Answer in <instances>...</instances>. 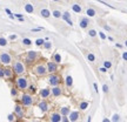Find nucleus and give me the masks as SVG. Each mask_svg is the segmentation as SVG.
Returning a JSON list of instances; mask_svg holds the SVG:
<instances>
[{"label": "nucleus", "mask_w": 127, "mask_h": 122, "mask_svg": "<svg viewBox=\"0 0 127 122\" xmlns=\"http://www.w3.org/2000/svg\"><path fill=\"white\" fill-rule=\"evenodd\" d=\"M33 74L36 75V76H46L48 74V70H47V66L44 65V63H39V65H35L33 67Z\"/></svg>", "instance_id": "obj_1"}, {"label": "nucleus", "mask_w": 127, "mask_h": 122, "mask_svg": "<svg viewBox=\"0 0 127 122\" xmlns=\"http://www.w3.org/2000/svg\"><path fill=\"white\" fill-rule=\"evenodd\" d=\"M15 85H17V88L20 89V91H26L28 89V86H30V82H28V79L25 78V76H19L17 80H15Z\"/></svg>", "instance_id": "obj_2"}, {"label": "nucleus", "mask_w": 127, "mask_h": 122, "mask_svg": "<svg viewBox=\"0 0 127 122\" xmlns=\"http://www.w3.org/2000/svg\"><path fill=\"white\" fill-rule=\"evenodd\" d=\"M33 103H34V97H33L32 94L25 93V94L21 95V105L24 107H31Z\"/></svg>", "instance_id": "obj_3"}, {"label": "nucleus", "mask_w": 127, "mask_h": 122, "mask_svg": "<svg viewBox=\"0 0 127 122\" xmlns=\"http://www.w3.org/2000/svg\"><path fill=\"white\" fill-rule=\"evenodd\" d=\"M13 68V72L17 74V75H23L25 72H26V68H25V65L21 62V61H15L12 66Z\"/></svg>", "instance_id": "obj_4"}, {"label": "nucleus", "mask_w": 127, "mask_h": 122, "mask_svg": "<svg viewBox=\"0 0 127 122\" xmlns=\"http://www.w3.org/2000/svg\"><path fill=\"white\" fill-rule=\"evenodd\" d=\"M61 82V78L58 75V74H55V73H52V74H50V76H48V83L53 87V86H59V83Z\"/></svg>", "instance_id": "obj_5"}, {"label": "nucleus", "mask_w": 127, "mask_h": 122, "mask_svg": "<svg viewBox=\"0 0 127 122\" xmlns=\"http://www.w3.org/2000/svg\"><path fill=\"white\" fill-rule=\"evenodd\" d=\"M0 62L1 63H4V65H11L12 63V57H11V54L9 53H7V52H1L0 53Z\"/></svg>", "instance_id": "obj_6"}, {"label": "nucleus", "mask_w": 127, "mask_h": 122, "mask_svg": "<svg viewBox=\"0 0 127 122\" xmlns=\"http://www.w3.org/2000/svg\"><path fill=\"white\" fill-rule=\"evenodd\" d=\"M39 58V52L35 51H28L26 54V62L27 63H32L34 61H36V59Z\"/></svg>", "instance_id": "obj_7"}, {"label": "nucleus", "mask_w": 127, "mask_h": 122, "mask_svg": "<svg viewBox=\"0 0 127 122\" xmlns=\"http://www.w3.org/2000/svg\"><path fill=\"white\" fill-rule=\"evenodd\" d=\"M46 66H47V70H48V74H52V73H57V70H58V63L55 62V61H48L47 63H46Z\"/></svg>", "instance_id": "obj_8"}, {"label": "nucleus", "mask_w": 127, "mask_h": 122, "mask_svg": "<svg viewBox=\"0 0 127 122\" xmlns=\"http://www.w3.org/2000/svg\"><path fill=\"white\" fill-rule=\"evenodd\" d=\"M14 114H15L17 118H19V119H24V116H25V112H24L23 106H20V105H15V107H14Z\"/></svg>", "instance_id": "obj_9"}, {"label": "nucleus", "mask_w": 127, "mask_h": 122, "mask_svg": "<svg viewBox=\"0 0 127 122\" xmlns=\"http://www.w3.org/2000/svg\"><path fill=\"white\" fill-rule=\"evenodd\" d=\"M51 94L54 97H59V96L63 95V88L59 87V86H53L52 89H51Z\"/></svg>", "instance_id": "obj_10"}, {"label": "nucleus", "mask_w": 127, "mask_h": 122, "mask_svg": "<svg viewBox=\"0 0 127 122\" xmlns=\"http://www.w3.org/2000/svg\"><path fill=\"white\" fill-rule=\"evenodd\" d=\"M48 107H50V106H48V102H47L45 99L41 100V101L38 103V108H39L41 112H44V113H46V112L48 110Z\"/></svg>", "instance_id": "obj_11"}, {"label": "nucleus", "mask_w": 127, "mask_h": 122, "mask_svg": "<svg viewBox=\"0 0 127 122\" xmlns=\"http://www.w3.org/2000/svg\"><path fill=\"white\" fill-rule=\"evenodd\" d=\"M39 95H40V97L41 99H48L52 94H51V89L50 88H42V89H40L39 92Z\"/></svg>", "instance_id": "obj_12"}, {"label": "nucleus", "mask_w": 127, "mask_h": 122, "mask_svg": "<svg viewBox=\"0 0 127 122\" xmlns=\"http://www.w3.org/2000/svg\"><path fill=\"white\" fill-rule=\"evenodd\" d=\"M61 118H63V115L60 114V113H52L51 115H50V121L51 122H60L61 121Z\"/></svg>", "instance_id": "obj_13"}, {"label": "nucleus", "mask_w": 127, "mask_h": 122, "mask_svg": "<svg viewBox=\"0 0 127 122\" xmlns=\"http://www.w3.org/2000/svg\"><path fill=\"white\" fill-rule=\"evenodd\" d=\"M79 118H80V113H79V112H71V113L68 114V119H69L71 122L78 121Z\"/></svg>", "instance_id": "obj_14"}, {"label": "nucleus", "mask_w": 127, "mask_h": 122, "mask_svg": "<svg viewBox=\"0 0 127 122\" xmlns=\"http://www.w3.org/2000/svg\"><path fill=\"white\" fill-rule=\"evenodd\" d=\"M90 19L88 18H81L80 19V24H79V26L82 28V30H86L88 26H90Z\"/></svg>", "instance_id": "obj_15"}, {"label": "nucleus", "mask_w": 127, "mask_h": 122, "mask_svg": "<svg viewBox=\"0 0 127 122\" xmlns=\"http://www.w3.org/2000/svg\"><path fill=\"white\" fill-rule=\"evenodd\" d=\"M61 18L64 19V21H66L69 26H73V22H72V20H71V14H69V12H64Z\"/></svg>", "instance_id": "obj_16"}, {"label": "nucleus", "mask_w": 127, "mask_h": 122, "mask_svg": "<svg viewBox=\"0 0 127 122\" xmlns=\"http://www.w3.org/2000/svg\"><path fill=\"white\" fill-rule=\"evenodd\" d=\"M40 15H41L42 18H45V19H48V18L52 15V13L50 12L48 8H42V9L40 11Z\"/></svg>", "instance_id": "obj_17"}, {"label": "nucleus", "mask_w": 127, "mask_h": 122, "mask_svg": "<svg viewBox=\"0 0 127 122\" xmlns=\"http://www.w3.org/2000/svg\"><path fill=\"white\" fill-rule=\"evenodd\" d=\"M4 73H5V78L11 79L13 76V68H4Z\"/></svg>", "instance_id": "obj_18"}, {"label": "nucleus", "mask_w": 127, "mask_h": 122, "mask_svg": "<svg viewBox=\"0 0 127 122\" xmlns=\"http://www.w3.org/2000/svg\"><path fill=\"white\" fill-rule=\"evenodd\" d=\"M24 8H25V11H26L27 13H30V14H32V13L34 12V7H33V5H32V4H30V2L25 4Z\"/></svg>", "instance_id": "obj_19"}, {"label": "nucleus", "mask_w": 127, "mask_h": 122, "mask_svg": "<svg viewBox=\"0 0 127 122\" xmlns=\"http://www.w3.org/2000/svg\"><path fill=\"white\" fill-rule=\"evenodd\" d=\"M86 14H87V17H90V18H93V17H95L96 12H95L94 8H91V7H88V8L86 9Z\"/></svg>", "instance_id": "obj_20"}, {"label": "nucleus", "mask_w": 127, "mask_h": 122, "mask_svg": "<svg viewBox=\"0 0 127 122\" xmlns=\"http://www.w3.org/2000/svg\"><path fill=\"white\" fill-rule=\"evenodd\" d=\"M72 9H73V12H75V13H81V11H82V8H81V6H80L79 4H73V5H72Z\"/></svg>", "instance_id": "obj_21"}, {"label": "nucleus", "mask_w": 127, "mask_h": 122, "mask_svg": "<svg viewBox=\"0 0 127 122\" xmlns=\"http://www.w3.org/2000/svg\"><path fill=\"white\" fill-rule=\"evenodd\" d=\"M71 113V109H69V107H61L60 108V114L61 115H67L68 116V114Z\"/></svg>", "instance_id": "obj_22"}, {"label": "nucleus", "mask_w": 127, "mask_h": 122, "mask_svg": "<svg viewBox=\"0 0 127 122\" xmlns=\"http://www.w3.org/2000/svg\"><path fill=\"white\" fill-rule=\"evenodd\" d=\"M52 15H53L55 19H60V18L63 17V13H61V11H59V9H53Z\"/></svg>", "instance_id": "obj_23"}, {"label": "nucleus", "mask_w": 127, "mask_h": 122, "mask_svg": "<svg viewBox=\"0 0 127 122\" xmlns=\"http://www.w3.org/2000/svg\"><path fill=\"white\" fill-rule=\"evenodd\" d=\"M65 82H66V86H67V87H72V86H73V79H72V76H71V75H67Z\"/></svg>", "instance_id": "obj_24"}, {"label": "nucleus", "mask_w": 127, "mask_h": 122, "mask_svg": "<svg viewBox=\"0 0 127 122\" xmlns=\"http://www.w3.org/2000/svg\"><path fill=\"white\" fill-rule=\"evenodd\" d=\"M79 108H80V110H86V109L88 108V102H86V101L81 102V103L79 105Z\"/></svg>", "instance_id": "obj_25"}, {"label": "nucleus", "mask_w": 127, "mask_h": 122, "mask_svg": "<svg viewBox=\"0 0 127 122\" xmlns=\"http://www.w3.org/2000/svg\"><path fill=\"white\" fill-rule=\"evenodd\" d=\"M53 60L55 61L57 63L61 62V55H60L59 53H54V54H53Z\"/></svg>", "instance_id": "obj_26"}, {"label": "nucleus", "mask_w": 127, "mask_h": 122, "mask_svg": "<svg viewBox=\"0 0 127 122\" xmlns=\"http://www.w3.org/2000/svg\"><path fill=\"white\" fill-rule=\"evenodd\" d=\"M7 44H8V42H7V39H5L4 36H0V46H1V47H6Z\"/></svg>", "instance_id": "obj_27"}, {"label": "nucleus", "mask_w": 127, "mask_h": 122, "mask_svg": "<svg viewBox=\"0 0 127 122\" xmlns=\"http://www.w3.org/2000/svg\"><path fill=\"white\" fill-rule=\"evenodd\" d=\"M32 44H33V42H32L31 39H26V38L23 39V45H24V46H31Z\"/></svg>", "instance_id": "obj_28"}, {"label": "nucleus", "mask_w": 127, "mask_h": 122, "mask_svg": "<svg viewBox=\"0 0 127 122\" xmlns=\"http://www.w3.org/2000/svg\"><path fill=\"white\" fill-rule=\"evenodd\" d=\"M42 47H44L45 49H51V48H52V42H50V41H47V42H44Z\"/></svg>", "instance_id": "obj_29"}, {"label": "nucleus", "mask_w": 127, "mask_h": 122, "mask_svg": "<svg viewBox=\"0 0 127 122\" xmlns=\"http://www.w3.org/2000/svg\"><path fill=\"white\" fill-rule=\"evenodd\" d=\"M87 59H88V61H90V62H94V61H95V57L92 54V53H88V54H87Z\"/></svg>", "instance_id": "obj_30"}, {"label": "nucleus", "mask_w": 127, "mask_h": 122, "mask_svg": "<svg viewBox=\"0 0 127 122\" xmlns=\"http://www.w3.org/2000/svg\"><path fill=\"white\" fill-rule=\"evenodd\" d=\"M44 42H45L44 39H38V40H35V45H36V46H42Z\"/></svg>", "instance_id": "obj_31"}, {"label": "nucleus", "mask_w": 127, "mask_h": 122, "mask_svg": "<svg viewBox=\"0 0 127 122\" xmlns=\"http://www.w3.org/2000/svg\"><path fill=\"white\" fill-rule=\"evenodd\" d=\"M96 33H98V32H96L95 30H88V35H90V36H92V38L96 36Z\"/></svg>", "instance_id": "obj_32"}, {"label": "nucleus", "mask_w": 127, "mask_h": 122, "mask_svg": "<svg viewBox=\"0 0 127 122\" xmlns=\"http://www.w3.org/2000/svg\"><path fill=\"white\" fill-rule=\"evenodd\" d=\"M11 95H12L13 97H17V96H18V91H17V88H12V89H11Z\"/></svg>", "instance_id": "obj_33"}, {"label": "nucleus", "mask_w": 127, "mask_h": 122, "mask_svg": "<svg viewBox=\"0 0 127 122\" xmlns=\"http://www.w3.org/2000/svg\"><path fill=\"white\" fill-rule=\"evenodd\" d=\"M7 120H8V121H14V120H15V114H9V115L7 116Z\"/></svg>", "instance_id": "obj_34"}, {"label": "nucleus", "mask_w": 127, "mask_h": 122, "mask_svg": "<svg viewBox=\"0 0 127 122\" xmlns=\"http://www.w3.org/2000/svg\"><path fill=\"white\" fill-rule=\"evenodd\" d=\"M104 66H105L106 68H111V67H112V63H111L109 61H105V62H104Z\"/></svg>", "instance_id": "obj_35"}, {"label": "nucleus", "mask_w": 127, "mask_h": 122, "mask_svg": "<svg viewBox=\"0 0 127 122\" xmlns=\"http://www.w3.org/2000/svg\"><path fill=\"white\" fill-rule=\"evenodd\" d=\"M102 91H104V93H108V86H107V85H104V86H102Z\"/></svg>", "instance_id": "obj_36"}, {"label": "nucleus", "mask_w": 127, "mask_h": 122, "mask_svg": "<svg viewBox=\"0 0 127 122\" xmlns=\"http://www.w3.org/2000/svg\"><path fill=\"white\" fill-rule=\"evenodd\" d=\"M17 38H18L17 34H12V35H9V40H15Z\"/></svg>", "instance_id": "obj_37"}, {"label": "nucleus", "mask_w": 127, "mask_h": 122, "mask_svg": "<svg viewBox=\"0 0 127 122\" xmlns=\"http://www.w3.org/2000/svg\"><path fill=\"white\" fill-rule=\"evenodd\" d=\"M99 70H100L101 73H106V72H107V68H106V67H100Z\"/></svg>", "instance_id": "obj_38"}, {"label": "nucleus", "mask_w": 127, "mask_h": 122, "mask_svg": "<svg viewBox=\"0 0 127 122\" xmlns=\"http://www.w3.org/2000/svg\"><path fill=\"white\" fill-rule=\"evenodd\" d=\"M0 78H5V73H4V68H0Z\"/></svg>", "instance_id": "obj_39"}, {"label": "nucleus", "mask_w": 127, "mask_h": 122, "mask_svg": "<svg viewBox=\"0 0 127 122\" xmlns=\"http://www.w3.org/2000/svg\"><path fill=\"white\" fill-rule=\"evenodd\" d=\"M122 59L125 61H127V52H124V53H122Z\"/></svg>", "instance_id": "obj_40"}, {"label": "nucleus", "mask_w": 127, "mask_h": 122, "mask_svg": "<svg viewBox=\"0 0 127 122\" xmlns=\"http://www.w3.org/2000/svg\"><path fill=\"white\" fill-rule=\"evenodd\" d=\"M99 35H100V38H101V39H106V35H105L102 32H100V33H99Z\"/></svg>", "instance_id": "obj_41"}, {"label": "nucleus", "mask_w": 127, "mask_h": 122, "mask_svg": "<svg viewBox=\"0 0 127 122\" xmlns=\"http://www.w3.org/2000/svg\"><path fill=\"white\" fill-rule=\"evenodd\" d=\"M113 121H119V115H114L113 116Z\"/></svg>", "instance_id": "obj_42"}, {"label": "nucleus", "mask_w": 127, "mask_h": 122, "mask_svg": "<svg viewBox=\"0 0 127 122\" xmlns=\"http://www.w3.org/2000/svg\"><path fill=\"white\" fill-rule=\"evenodd\" d=\"M28 88H30V91H31L32 93H34V92H35V88H34V87H33V86H31V87H30V86H28Z\"/></svg>", "instance_id": "obj_43"}, {"label": "nucleus", "mask_w": 127, "mask_h": 122, "mask_svg": "<svg viewBox=\"0 0 127 122\" xmlns=\"http://www.w3.org/2000/svg\"><path fill=\"white\" fill-rule=\"evenodd\" d=\"M5 11H6V13H7V14H9V15H11V11H9V9H8V8H6V9H5Z\"/></svg>", "instance_id": "obj_44"}, {"label": "nucleus", "mask_w": 127, "mask_h": 122, "mask_svg": "<svg viewBox=\"0 0 127 122\" xmlns=\"http://www.w3.org/2000/svg\"><path fill=\"white\" fill-rule=\"evenodd\" d=\"M14 17H17V18H19V19H20V18H23V15H21V14H15Z\"/></svg>", "instance_id": "obj_45"}, {"label": "nucleus", "mask_w": 127, "mask_h": 122, "mask_svg": "<svg viewBox=\"0 0 127 122\" xmlns=\"http://www.w3.org/2000/svg\"><path fill=\"white\" fill-rule=\"evenodd\" d=\"M93 86H94V89H95V92H98V85H96V83H94Z\"/></svg>", "instance_id": "obj_46"}, {"label": "nucleus", "mask_w": 127, "mask_h": 122, "mask_svg": "<svg viewBox=\"0 0 127 122\" xmlns=\"http://www.w3.org/2000/svg\"><path fill=\"white\" fill-rule=\"evenodd\" d=\"M52 1H54V2H59V1H61V0H52Z\"/></svg>", "instance_id": "obj_47"}, {"label": "nucleus", "mask_w": 127, "mask_h": 122, "mask_svg": "<svg viewBox=\"0 0 127 122\" xmlns=\"http://www.w3.org/2000/svg\"><path fill=\"white\" fill-rule=\"evenodd\" d=\"M125 46H126V47H127V40H126V41H125Z\"/></svg>", "instance_id": "obj_48"}, {"label": "nucleus", "mask_w": 127, "mask_h": 122, "mask_svg": "<svg viewBox=\"0 0 127 122\" xmlns=\"http://www.w3.org/2000/svg\"><path fill=\"white\" fill-rule=\"evenodd\" d=\"M41 1H47V0H41Z\"/></svg>", "instance_id": "obj_49"}, {"label": "nucleus", "mask_w": 127, "mask_h": 122, "mask_svg": "<svg viewBox=\"0 0 127 122\" xmlns=\"http://www.w3.org/2000/svg\"><path fill=\"white\" fill-rule=\"evenodd\" d=\"M31 1H34V0H31Z\"/></svg>", "instance_id": "obj_50"}]
</instances>
